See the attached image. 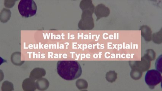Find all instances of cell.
Instances as JSON below:
<instances>
[{"label": "cell", "mask_w": 162, "mask_h": 91, "mask_svg": "<svg viewBox=\"0 0 162 91\" xmlns=\"http://www.w3.org/2000/svg\"><path fill=\"white\" fill-rule=\"evenodd\" d=\"M57 73L67 81H73L78 78L82 74L80 64L76 61H59L57 63Z\"/></svg>", "instance_id": "6da1fadb"}, {"label": "cell", "mask_w": 162, "mask_h": 91, "mask_svg": "<svg viewBox=\"0 0 162 91\" xmlns=\"http://www.w3.org/2000/svg\"><path fill=\"white\" fill-rule=\"evenodd\" d=\"M18 9L22 16L28 18L36 14L37 6L33 0H21L19 3Z\"/></svg>", "instance_id": "7a4b0ae2"}, {"label": "cell", "mask_w": 162, "mask_h": 91, "mask_svg": "<svg viewBox=\"0 0 162 91\" xmlns=\"http://www.w3.org/2000/svg\"><path fill=\"white\" fill-rule=\"evenodd\" d=\"M161 74L155 69L148 71L145 77V82L150 89H153L155 86L161 82Z\"/></svg>", "instance_id": "3957f363"}, {"label": "cell", "mask_w": 162, "mask_h": 91, "mask_svg": "<svg viewBox=\"0 0 162 91\" xmlns=\"http://www.w3.org/2000/svg\"><path fill=\"white\" fill-rule=\"evenodd\" d=\"M37 88L40 90H46L49 87V82L46 79H40L37 82Z\"/></svg>", "instance_id": "277c9868"}, {"label": "cell", "mask_w": 162, "mask_h": 91, "mask_svg": "<svg viewBox=\"0 0 162 91\" xmlns=\"http://www.w3.org/2000/svg\"><path fill=\"white\" fill-rule=\"evenodd\" d=\"M106 79L109 82L112 83L117 78V73L115 71H110L106 75Z\"/></svg>", "instance_id": "5b68a950"}, {"label": "cell", "mask_w": 162, "mask_h": 91, "mask_svg": "<svg viewBox=\"0 0 162 91\" xmlns=\"http://www.w3.org/2000/svg\"><path fill=\"white\" fill-rule=\"evenodd\" d=\"M76 86L79 89H87L88 87V83L85 80L79 79L76 81Z\"/></svg>", "instance_id": "8992f818"}, {"label": "cell", "mask_w": 162, "mask_h": 91, "mask_svg": "<svg viewBox=\"0 0 162 91\" xmlns=\"http://www.w3.org/2000/svg\"><path fill=\"white\" fill-rule=\"evenodd\" d=\"M155 67L157 70L162 72V55L157 59L155 63Z\"/></svg>", "instance_id": "52a82bcc"}]
</instances>
